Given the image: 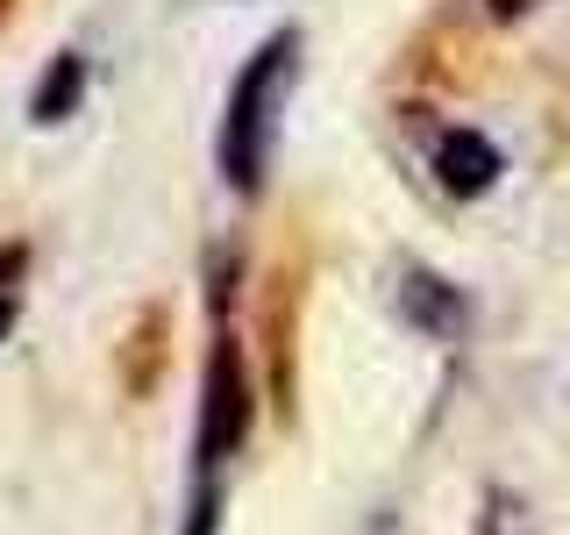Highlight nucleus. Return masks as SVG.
Here are the masks:
<instances>
[{"label": "nucleus", "instance_id": "1", "mask_svg": "<svg viewBox=\"0 0 570 535\" xmlns=\"http://www.w3.org/2000/svg\"><path fill=\"white\" fill-rule=\"evenodd\" d=\"M293 86H299V29H272L243 58L236 79H228L222 136H214V165H222V186L236 193V201H257V193L272 186Z\"/></svg>", "mask_w": 570, "mask_h": 535}, {"label": "nucleus", "instance_id": "2", "mask_svg": "<svg viewBox=\"0 0 570 535\" xmlns=\"http://www.w3.org/2000/svg\"><path fill=\"white\" fill-rule=\"evenodd\" d=\"M428 172H435V186L450 201H485L499 178H507V150L485 129H471V121H450V129L428 136Z\"/></svg>", "mask_w": 570, "mask_h": 535}, {"label": "nucleus", "instance_id": "3", "mask_svg": "<svg viewBox=\"0 0 570 535\" xmlns=\"http://www.w3.org/2000/svg\"><path fill=\"white\" fill-rule=\"evenodd\" d=\"M400 314L414 321L428 343H456L463 329H471V300H463L456 279L428 272V264H406L400 272Z\"/></svg>", "mask_w": 570, "mask_h": 535}, {"label": "nucleus", "instance_id": "4", "mask_svg": "<svg viewBox=\"0 0 570 535\" xmlns=\"http://www.w3.org/2000/svg\"><path fill=\"white\" fill-rule=\"evenodd\" d=\"M79 100H86V58L79 50H58V58L43 65V79H36V94H29V121L36 129H58V121L79 115Z\"/></svg>", "mask_w": 570, "mask_h": 535}, {"label": "nucleus", "instance_id": "5", "mask_svg": "<svg viewBox=\"0 0 570 535\" xmlns=\"http://www.w3.org/2000/svg\"><path fill=\"white\" fill-rule=\"evenodd\" d=\"M478 535H534V507L507 486H485V514H478Z\"/></svg>", "mask_w": 570, "mask_h": 535}, {"label": "nucleus", "instance_id": "6", "mask_svg": "<svg viewBox=\"0 0 570 535\" xmlns=\"http://www.w3.org/2000/svg\"><path fill=\"white\" fill-rule=\"evenodd\" d=\"M22 272H29V250L0 243V335L14 329V314H22Z\"/></svg>", "mask_w": 570, "mask_h": 535}, {"label": "nucleus", "instance_id": "7", "mask_svg": "<svg viewBox=\"0 0 570 535\" xmlns=\"http://www.w3.org/2000/svg\"><path fill=\"white\" fill-rule=\"evenodd\" d=\"M478 8H485L492 22H521V14H534L542 0H478Z\"/></svg>", "mask_w": 570, "mask_h": 535}]
</instances>
